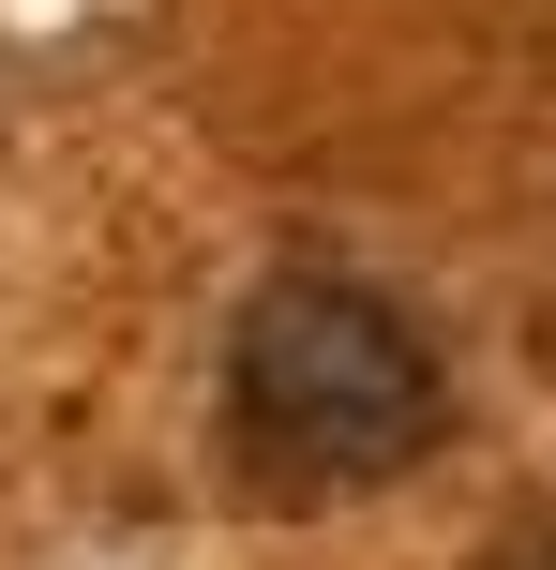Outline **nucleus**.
<instances>
[{
  "label": "nucleus",
  "instance_id": "1",
  "mask_svg": "<svg viewBox=\"0 0 556 570\" xmlns=\"http://www.w3.org/2000/svg\"><path fill=\"white\" fill-rule=\"evenodd\" d=\"M437 345L361 271H271L226 315V465L256 495H361L437 451Z\"/></svg>",
  "mask_w": 556,
  "mask_h": 570
},
{
  "label": "nucleus",
  "instance_id": "2",
  "mask_svg": "<svg viewBox=\"0 0 556 570\" xmlns=\"http://www.w3.org/2000/svg\"><path fill=\"white\" fill-rule=\"evenodd\" d=\"M542 570H556V556H542Z\"/></svg>",
  "mask_w": 556,
  "mask_h": 570
}]
</instances>
